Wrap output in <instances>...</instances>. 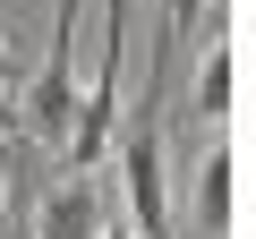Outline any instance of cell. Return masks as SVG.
I'll return each instance as SVG.
<instances>
[{
	"label": "cell",
	"mask_w": 256,
	"mask_h": 239,
	"mask_svg": "<svg viewBox=\"0 0 256 239\" xmlns=\"http://www.w3.org/2000/svg\"><path fill=\"white\" fill-rule=\"evenodd\" d=\"M205 9H214V0H162V43H180V34H188Z\"/></svg>",
	"instance_id": "8992f818"
},
{
	"label": "cell",
	"mask_w": 256,
	"mask_h": 239,
	"mask_svg": "<svg viewBox=\"0 0 256 239\" xmlns=\"http://www.w3.org/2000/svg\"><path fill=\"white\" fill-rule=\"evenodd\" d=\"M94 239H137V230H128L120 214H102V230H94Z\"/></svg>",
	"instance_id": "52a82bcc"
},
{
	"label": "cell",
	"mask_w": 256,
	"mask_h": 239,
	"mask_svg": "<svg viewBox=\"0 0 256 239\" xmlns=\"http://www.w3.org/2000/svg\"><path fill=\"white\" fill-rule=\"evenodd\" d=\"M120 188H128V230L137 239H171V180H162V146L154 137H128L120 146Z\"/></svg>",
	"instance_id": "7a4b0ae2"
},
{
	"label": "cell",
	"mask_w": 256,
	"mask_h": 239,
	"mask_svg": "<svg viewBox=\"0 0 256 239\" xmlns=\"http://www.w3.org/2000/svg\"><path fill=\"white\" fill-rule=\"evenodd\" d=\"M0 205H9V171H0Z\"/></svg>",
	"instance_id": "9c48e42d"
},
{
	"label": "cell",
	"mask_w": 256,
	"mask_h": 239,
	"mask_svg": "<svg viewBox=\"0 0 256 239\" xmlns=\"http://www.w3.org/2000/svg\"><path fill=\"white\" fill-rule=\"evenodd\" d=\"M230 102H239V60H230V43H214L196 68V120H230Z\"/></svg>",
	"instance_id": "277c9868"
},
{
	"label": "cell",
	"mask_w": 256,
	"mask_h": 239,
	"mask_svg": "<svg viewBox=\"0 0 256 239\" xmlns=\"http://www.w3.org/2000/svg\"><path fill=\"white\" fill-rule=\"evenodd\" d=\"M94 230H102V188H94V171H77V180H60L43 196V230L34 239H94Z\"/></svg>",
	"instance_id": "3957f363"
},
{
	"label": "cell",
	"mask_w": 256,
	"mask_h": 239,
	"mask_svg": "<svg viewBox=\"0 0 256 239\" xmlns=\"http://www.w3.org/2000/svg\"><path fill=\"white\" fill-rule=\"evenodd\" d=\"M230 180H239V162H230V146H214L196 171V222L205 230H230Z\"/></svg>",
	"instance_id": "5b68a950"
},
{
	"label": "cell",
	"mask_w": 256,
	"mask_h": 239,
	"mask_svg": "<svg viewBox=\"0 0 256 239\" xmlns=\"http://www.w3.org/2000/svg\"><path fill=\"white\" fill-rule=\"evenodd\" d=\"M128 26H120V0H102V52H94V77H86V94H77V111H68V137H60V154L77 162V171H94L102 154H111V128H120V43Z\"/></svg>",
	"instance_id": "6da1fadb"
},
{
	"label": "cell",
	"mask_w": 256,
	"mask_h": 239,
	"mask_svg": "<svg viewBox=\"0 0 256 239\" xmlns=\"http://www.w3.org/2000/svg\"><path fill=\"white\" fill-rule=\"evenodd\" d=\"M9 77H18V68H9V52H0V94H9Z\"/></svg>",
	"instance_id": "ba28073f"
}]
</instances>
